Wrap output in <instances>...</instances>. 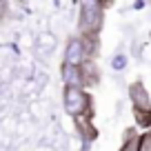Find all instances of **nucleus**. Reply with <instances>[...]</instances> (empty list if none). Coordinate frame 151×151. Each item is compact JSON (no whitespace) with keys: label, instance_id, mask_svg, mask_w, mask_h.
<instances>
[{"label":"nucleus","instance_id":"nucleus-1","mask_svg":"<svg viewBox=\"0 0 151 151\" xmlns=\"http://www.w3.org/2000/svg\"><path fill=\"white\" fill-rule=\"evenodd\" d=\"M65 107H67L69 113L80 116V113L87 111V107H89V98H87L85 91L78 89V87H67V91H65Z\"/></svg>","mask_w":151,"mask_h":151},{"label":"nucleus","instance_id":"nucleus-2","mask_svg":"<svg viewBox=\"0 0 151 151\" xmlns=\"http://www.w3.org/2000/svg\"><path fill=\"white\" fill-rule=\"evenodd\" d=\"M100 24V5L98 2H82V20L80 29L82 31H93Z\"/></svg>","mask_w":151,"mask_h":151},{"label":"nucleus","instance_id":"nucleus-3","mask_svg":"<svg viewBox=\"0 0 151 151\" xmlns=\"http://www.w3.org/2000/svg\"><path fill=\"white\" fill-rule=\"evenodd\" d=\"M87 56V49L82 45V40H71L67 47V67H78Z\"/></svg>","mask_w":151,"mask_h":151},{"label":"nucleus","instance_id":"nucleus-4","mask_svg":"<svg viewBox=\"0 0 151 151\" xmlns=\"http://www.w3.org/2000/svg\"><path fill=\"white\" fill-rule=\"evenodd\" d=\"M131 100L133 104H136L138 111H142V109H149V96H147V91L142 89V85H133L131 87Z\"/></svg>","mask_w":151,"mask_h":151},{"label":"nucleus","instance_id":"nucleus-5","mask_svg":"<svg viewBox=\"0 0 151 151\" xmlns=\"http://www.w3.org/2000/svg\"><path fill=\"white\" fill-rule=\"evenodd\" d=\"M65 80L69 82V87H78L80 89V73L76 67H67L65 69Z\"/></svg>","mask_w":151,"mask_h":151},{"label":"nucleus","instance_id":"nucleus-6","mask_svg":"<svg viewBox=\"0 0 151 151\" xmlns=\"http://www.w3.org/2000/svg\"><path fill=\"white\" fill-rule=\"evenodd\" d=\"M140 151H151V133L140 138Z\"/></svg>","mask_w":151,"mask_h":151},{"label":"nucleus","instance_id":"nucleus-7","mask_svg":"<svg viewBox=\"0 0 151 151\" xmlns=\"http://www.w3.org/2000/svg\"><path fill=\"white\" fill-rule=\"evenodd\" d=\"M122 151H140V140H129V145H124Z\"/></svg>","mask_w":151,"mask_h":151},{"label":"nucleus","instance_id":"nucleus-8","mask_svg":"<svg viewBox=\"0 0 151 151\" xmlns=\"http://www.w3.org/2000/svg\"><path fill=\"white\" fill-rule=\"evenodd\" d=\"M113 67H116V69H122V67H124V58H122V56H118L116 60H113Z\"/></svg>","mask_w":151,"mask_h":151}]
</instances>
